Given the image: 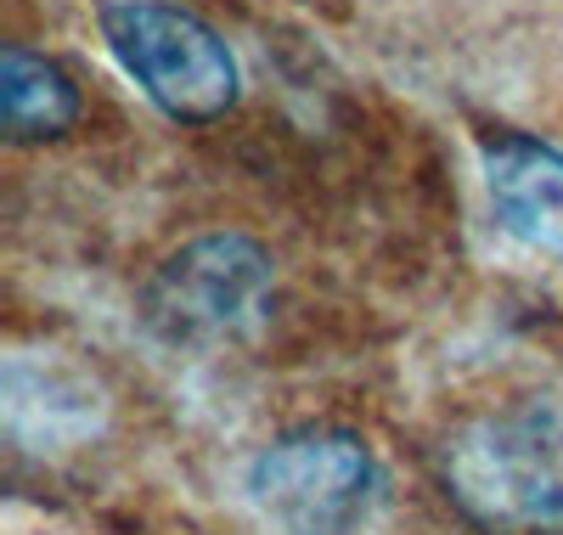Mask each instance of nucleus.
Listing matches in <instances>:
<instances>
[{"label":"nucleus","instance_id":"obj_1","mask_svg":"<svg viewBox=\"0 0 563 535\" xmlns=\"http://www.w3.org/2000/svg\"><path fill=\"white\" fill-rule=\"evenodd\" d=\"M440 484L485 535H563V412L536 401L462 423L440 451Z\"/></svg>","mask_w":563,"mask_h":535},{"label":"nucleus","instance_id":"obj_2","mask_svg":"<svg viewBox=\"0 0 563 535\" xmlns=\"http://www.w3.org/2000/svg\"><path fill=\"white\" fill-rule=\"evenodd\" d=\"M276 310V265L243 231H203L169 249L141 287V327L164 350L220 356L265 332Z\"/></svg>","mask_w":563,"mask_h":535},{"label":"nucleus","instance_id":"obj_3","mask_svg":"<svg viewBox=\"0 0 563 535\" xmlns=\"http://www.w3.org/2000/svg\"><path fill=\"white\" fill-rule=\"evenodd\" d=\"M243 491L276 535H355L384 496V468L366 434L299 423L249 457Z\"/></svg>","mask_w":563,"mask_h":535},{"label":"nucleus","instance_id":"obj_4","mask_svg":"<svg viewBox=\"0 0 563 535\" xmlns=\"http://www.w3.org/2000/svg\"><path fill=\"white\" fill-rule=\"evenodd\" d=\"M102 40L141 96L175 124H214L238 108L243 68L231 45L175 0H102Z\"/></svg>","mask_w":563,"mask_h":535},{"label":"nucleus","instance_id":"obj_5","mask_svg":"<svg viewBox=\"0 0 563 535\" xmlns=\"http://www.w3.org/2000/svg\"><path fill=\"white\" fill-rule=\"evenodd\" d=\"M479 164L496 226L519 249L563 265V153L541 135L496 130L479 141Z\"/></svg>","mask_w":563,"mask_h":535},{"label":"nucleus","instance_id":"obj_6","mask_svg":"<svg viewBox=\"0 0 563 535\" xmlns=\"http://www.w3.org/2000/svg\"><path fill=\"white\" fill-rule=\"evenodd\" d=\"M79 113H85V96L63 63L29 52V45H7V57H0V124H7V141H18V148L57 141L79 124Z\"/></svg>","mask_w":563,"mask_h":535}]
</instances>
